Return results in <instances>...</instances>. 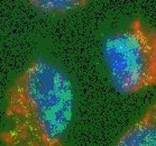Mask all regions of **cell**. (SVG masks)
I'll return each instance as SVG.
<instances>
[{
	"label": "cell",
	"mask_w": 156,
	"mask_h": 146,
	"mask_svg": "<svg viewBox=\"0 0 156 146\" xmlns=\"http://www.w3.org/2000/svg\"><path fill=\"white\" fill-rule=\"evenodd\" d=\"M36 10L45 15L70 14L72 11L85 7L89 0H26Z\"/></svg>",
	"instance_id": "obj_4"
},
{
	"label": "cell",
	"mask_w": 156,
	"mask_h": 146,
	"mask_svg": "<svg viewBox=\"0 0 156 146\" xmlns=\"http://www.w3.org/2000/svg\"><path fill=\"white\" fill-rule=\"evenodd\" d=\"M119 146H156V102L117 139Z\"/></svg>",
	"instance_id": "obj_3"
},
{
	"label": "cell",
	"mask_w": 156,
	"mask_h": 146,
	"mask_svg": "<svg viewBox=\"0 0 156 146\" xmlns=\"http://www.w3.org/2000/svg\"><path fill=\"white\" fill-rule=\"evenodd\" d=\"M102 57L117 92L131 96L152 89L156 86V28L136 18L105 38Z\"/></svg>",
	"instance_id": "obj_2"
},
{
	"label": "cell",
	"mask_w": 156,
	"mask_h": 146,
	"mask_svg": "<svg viewBox=\"0 0 156 146\" xmlns=\"http://www.w3.org/2000/svg\"><path fill=\"white\" fill-rule=\"evenodd\" d=\"M74 114V90L62 68L45 57L32 61L8 88L0 143L60 146Z\"/></svg>",
	"instance_id": "obj_1"
}]
</instances>
